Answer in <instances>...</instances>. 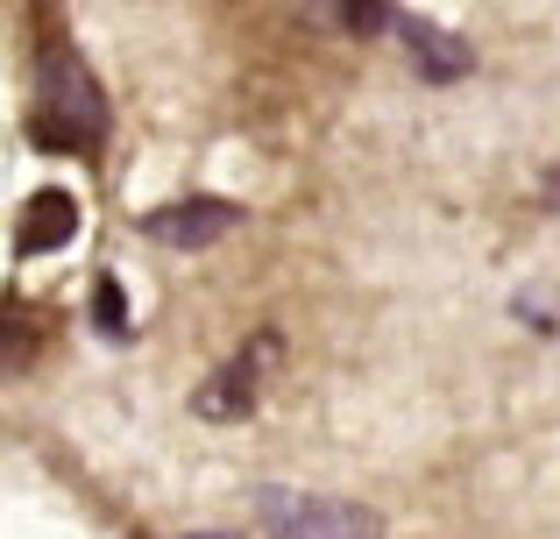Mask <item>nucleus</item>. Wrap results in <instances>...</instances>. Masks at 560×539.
<instances>
[{
	"label": "nucleus",
	"instance_id": "nucleus-2",
	"mask_svg": "<svg viewBox=\"0 0 560 539\" xmlns=\"http://www.w3.org/2000/svg\"><path fill=\"white\" fill-rule=\"evenodd\" d=\"M256 518L270 526V539H383L376 512L319 490H256Z\"/></svg>",
	"mask_w": 560,
	"mask_h": 539
},
{
	"label": "nucleus",
	"instance_id": "nucleus-3",
	"mask_svg": "<svg viewBox=\"0 0 560 539\" xmlns=\"http://www.w3.org/2000/svg\"><path fill=\"white\" fill-rule=\"evenodd\" d=\"M234 227H242V207H228V199H171V207L142 213V235L164 242V249H206Z\"/></svg>",
	"mask_w": 560,
	"mask_h": 539
},
{
	"label": "nucleus",
	"instance_id": "nucleus-4",
	"mask_svg": "<svg viewBox=\"0 0 560 539\" xmlns=\"http://www.w3.org/2000/svg\"><path fill=\"white\" fill-rule=\"evenodd\" d=\"M191 412L213 419V426H234V419L256 412V355H234L228 370H213L199 390H191Z\"/></svg>",
	"mask_w": 560,
	"mask_h": 539
},
{
	"label": "nucleus",
	"instance_id": "nucleus-1",
	"mask_svg": "<svg viewBox=\"0 0 560 539\" xmlns=\"http://www.w3.org/2000/svg\"><path fill=\"white\" fill-rule=\"evenodd\" d=\"M107 136V99H100L93 71L79 65L71 50H43L36 71V142L43 150H93Z\"/></svg>",
	"mask_w": 560,
	"mask_h": 539
},
{
	"label": "nucleus",
	"instance_id": "nucleus-9",
	"mask_svg": "<svg viewBox=\"0 0 560 539\" xmlns=\"http://www.w3.org/2000/svg\"><path fill=\"white\" fill-rule=\"evenodd\" d=\"M191 539H242V532H191Z\"/></svg>",
	"mask_w": 560,
	"mask_h": 539
},
{
	"label": "nucleus",
	"instance_id": "nucleus-5",
	"mask_svg": "<svg viewBox=\"0 0 560 539\" xmlns=\"http://www.w3.org/2000/svg\"><path fill=\"white\" fill-rule=\"evenodd\" d=\"M71 235H79V199H71V192H57V185H43V192L22 207V221H14V242H22L28 256L65 249Z\"/></svg>",
	"mask_w": 560,
	"mask_h": 539
},
{
	"label": "nucleus",
	"instance_id": "nucleus-8",
	"mask_svg": "<svg viewBox=\"0 0 560 539\" xmlns=\"http://www.w3.org/2000/svg\"><path fill=\"white\" fill-rule=\"evenodd\" d=\"M341 22L355 36H383V28H397V8L390 0H341Z\"/></svg>",
	"mask_w": 560,
	"mask_h": 539
},
{
	"label": "nucleus",
	"instance_id": "nucleus-7",
	"mask_svg": "<svg viewBox=\"0 0 560 539\" xmlns=\"http://www.w3.org/2000/svg\"><path fill=\"white\" fill-rule=\"evenodd\" d=\"M93 319H100V333H114V341L128 333V298H121L114 277H100V284H93Z\"/></svg>",
	"mask_w": 560,
	"mask_h": 539
},
{
	"label": "nucleus",
	"instance_id": "nucleus-6",
	"mask_svg": "<svg viewBox=\"0 0 560 539\" xmlns=\"http://www.w3.org/2000/svg\"><path fill=\"white\" fill-rule=\"evenodd\" d=\"M397 36H405V50L419 57V71L433 85H454L468 71V43H454L447 28H433V22H419V14H397Z\"/></svg>",
	"mask_w": 560,
	"mask_h": 539
}]
</instances>
